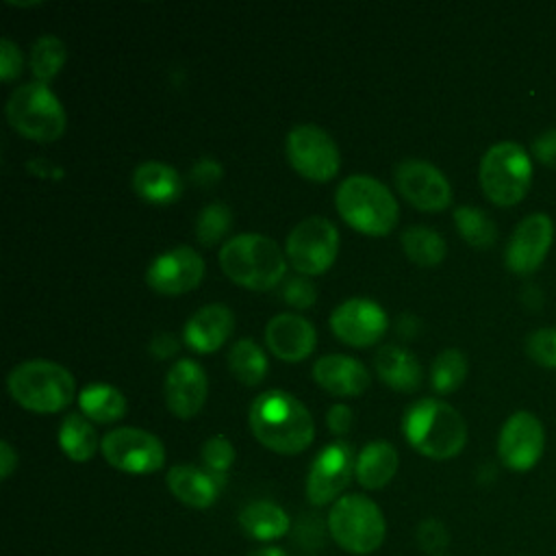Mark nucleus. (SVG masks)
Returning a JSON list of instances; mask_svg holds the SVG:
<instances>
[{
  "mask_svg": "<svg viewBox=\"0 0 556 556\" xmlns=\"http://www.w3.org/2000/svg\"><path fill=\"white\" fill-rule=\"evenodd\" d=\"M402 250L419 267H434L445 258V239L428 226H408L402 230Z\"/></svg>",
  "mask_w": 556,
  "mask_h": 556,
  "instance_id": "29",
  "label": "nucleus"
},
{
  "mask_svg": "<svg viewBox=\"0 0 556 556\" xmlns=\"http://www.w3.org/2000/svg\"><path fill=\"white\" fill-rule=\"evenodd\" d=\"M313 380L332 395H361L371 378L367 367L348 354H328L315 361Z\"/></svg>",
  "mask_w": 556,
  "mask_h": 556,
  "instance_id": "21",
  "label": "nucleus"
},
{
  "mask_svg": "<svg viewBox=\"0 0 556 556\" xmlns=\"http://www.w3.org/2000/svg\"><path fill=\"white\" fill-rule=\"evenodd\" d=\"M9 124L33 141H56L65 132V109L46 83L33 80L17 87L7 100Z\"/></svg>",
  "mask_w": 556,
  "mask_h": 556,
  "instance_id": "7",
  "label": "nucleus"
},
{
  "mask_svg": "<svg viewBox=\"0 0 556 556\" xmlns=\"http://www.w3.org/2000/svg\"><path fill=\"white\" fill-rule=\"evenodd\" d=\"M7 389L26 410L56 413L74 400L76 382L63 365L46 358H30L11 369Z\"/></svg>",
  "mask_w": 556,
  "mask_h": 556,
  "instance_id": "5",
  "label": "nucleus"
},
{
  "mask_svg": "<svg viewBox=\"0 0 556 556\" xmlns=\"http://www.w3.org/2000/svg\"><path fill=\"white\" fill-rule=\"evenodd\" d=\"M232 226V213L222 202L206 204L195 219V237L204 248L219 243Z\"/></svg>",
  "mask_w": 556,
  "mask_h": 556,
  "instance_id": "34",
  "label": "nucleus"
},
{
  "mask_svg": "<svg viewBox=\"0 0 556 556\" xmlns=\"http://www.w3.org/2000/svg\"><path fill=\"white\" fill-rule=\"evenodd\" d=\"M532 154L539 163L556 169V128L543 130L532 141Z\"/></svg>",
  "mask_w": 556,
  "mask_h": 556,
  "instance_id": "41",
  "label": "nucleus"
},
{
  "mask_svg": "<svg viewBox=\"0 0 556 556\" xmlns=\"http://www.w3.org/2000/svg\"><path fill=\"white\" fill-rule=\"evenodd\" d=\"M83 415L98 424H113L126 413V397L119 389L106 382H91L78 393Z\"/></svg>",
  "mask_w": 556,
  "mask_h": 556,
  "instance_id": "27",
  "label": "nucleus"
},
{
  "mask_svg": "<svg viewBox=\"0 0 556 556\" xmlns=\"http://www.w3.org/2000/svg\"><path fill=\"white\" fill-rule=\"evenodd\" d=\"M26 169L33 174V176H39V178H63V169L54 163H50L48 159H35V161H28L26 163Z\"/></svg>",
  "mask_w": 556,
  "mask_h": 556,
  "instance_id": "44",
  "label": "nucleus"
},
{
  "mask_svg": "<svg viewBox=\"0 0 556 556\" xmlns=\"http://www.w3.org/2000/svg\"><path fill=\"white\" fill-rule=\"evenodd\" d=\"M285 150L291 167L306 180L326 182L339 172V148L330 135L315 124H300L291 128Z\"/></svg>",
  "mask_w": 556,
  "mask_h": 556,
  "instance_id": "11",
  "label": "nucleus"
},
{
  "mask_svg": "<svg viewBox=\"0 0 556 556\" xmlns=\"http://www.w3.org/2000/svg\"><path fill=\"white\" fill-rule=\"evenodd\" d=\"M545 450V430L539 417L530 410L513 413L497 437V456L510 471L532 469Z\"/></svg>",
  "mask_w": 556,
  "mask_h": 556,
  "instance_id": "14",
  "label": "nucleus"
},
{
  "mask_svg": "<svg viewBox=\"0 0 556 556\" xmlns=\"http://www.w3.org/2000/svg\"><path fill=\"white\" fill-rule=\"evenodd\" d=\"M239 523L243 532L256 541H276L289 532L291 519L274 502L267 500H256L250 502L241 513H239Z\"/></svg>",
  "mask_w": 556,
  "mask_h": 556,
  "instance_id": "26",
  "label": "nucleus"
},
{
  "mask_svg": "<svg viewBox=\"0 0 556 556\" xmlns=\"http://www.w3.org/2000/svg\"><path fill=\"white\" fill-rule=\"evenodd\" d=\"M526 354L541 367L556 369V328H536L526 337Z\"/></svg>",
  "mask_w": 556,
  "mask_h": 556,
  "instance_id": "35",
  "label": "nucleus"
},
{
  "mask_svg": "<svg viewBox=\"0 0 556 556\" xmlns=\"http://www.w3.org/2000/svg\"><path fill=\"white\" fill-rule=\"evenodd\" d=\"M59 445L70 460L85 463L98 450V434L91 421L80 413H70L63 417L59 428Z\"/></svg>",
  "mask_w": 556,
  "mask_h": 556,
  "instance_id": "28",
  "label": "nucleus"
},
{
  "mask_svg": "<svg viewBox=\"0 0 556 556\" xmlns=\"http://www.w3.org/2000/svg\"><path fill=\"white\" fill-rule=\"evenodd\" d=\"M389 319L380 304L367 298H350L341 302L330 315V330L334 337L352 348H367L382 339Z\"/></svg>",
  "mask_w": 556,
  "mask_h": 556,
  "instance_id": "15",
  "label": "nucleus"
},
{
  "mask_svg": "<svg viewBox=\"0 0 556 556\" xmlns=\"http://www.w3.org/2000/svg\"><path fill=\"white\" fill-rule=\"evenodd\" d=\"M417 332H419V319H417L415 315H410V313H404V315L397 319V334L410 339V337H415Z\"/></svg>",
  "mask_w": 556,
  "mask_h": 556,
  "instance_id": "46",
  "label": "nucleus"
},
{
  "mask_svg": "<svg viewBox=\"0 0 556 556\" xmlns=\"http://www.w3.org/2000/svg\"><path fill=\"white\" fill-rule=\"evenodd\" d=\"M285 252L295 271L302 276H319L337 258L339 232L326 217H306L289 232Z\"/></svg>",
  "mask_w": 556,
  "mask_h": 556,
  "instance_id": "9",
  "label": "nucleus"
},
{
  "mask_svg": "<svg viewBox=\"0 0 556 556\" xmlns=\"http://www.w3.org/2000/svg\"><path fill=\"white\" fill-rule=\"evenodd\" d=\"M265 343L276 358L285 363H298L315 350L317 332L306 317L295 313H280L267 321Z\"/></svg>",
  "mask_w": 556,
  "mask_h": 556,
  "instance_id": "19",
  "label": "nucleus"
},
{
  "mask_svg": "<svg viewBox=\"0 0 556 556\" xmlns=\"http://www.w3.org/2000/svg\"><path fill=\"white\" fill-rule=\"evenodd\" d=\"M65 43L54 35H41L30 48V70L35 80L48 85V80H52L65 65Z\"/></svg>",
  "mask_w": 556,
  "mask_h": 556,
  "instance_id": "32",
  "label": "nucleus"
},
{
  "mask_svg": "<svg viewBox=\"0 0 556 556\" xmlns=\"http://www.w3.org/2000/svg\"><path fill=\"white\" fill-rule=\"evenodd\" d=\"M219 267L239 287L269 291L285 278L287 261L274 239L245 232L228 239L222 245Z\"/></svg>",
  "mask_w": 556,
  "mask_h": 556,
  "instance_id": "3",
  "label": "nucleus"
},
{
  "mask_svg": "<svg viewBox=\"0 0 556 556\" xmlns=\"http://www.w3.org/2000/svg\"><path fill=\"white\" fill-rule=\"evenodd\" d=\"M100 450L111 467L132 476L154 473L165 463V447L159 437L132 426H122L104 434Z\"/></svg>",
  "mask_w": 556,
  "mask_h": 556,
  "instance_id": "10",
  "label": "nucleus"
},
{
  "mask_svg": "<svg viewBox=\"0 0 556 556\" xmlns=\"http://www.w3.org/2000/svg\"><path fill=\"white\" fill-rule=\"evenodd\" d=\"M222 176H224L222 165L211 156H202L200 161H195L189 172L191 182L198 187H213L215 182L222 180Z\"/></svg>",
  "mask_w": 556,
  "mask_h": 556,
  "instance_id": "40",
  "label": "nucleus"
},
{
  "mask_svg": "<svg viewBox=\"0 0 556 556\" xmlns=\"http://www.w3.org/2000/svg\"><path fill=\"white\" fill-rule=\"evenodd\" d=\"M248 421L261 445L287 456L304 452L315 437V421L308 408L280 389H269L254 397Z\"/></svg>",
  "mask_w": 556,
  "mask_h": 556,
  "instance_id": "1",
  "label": "nucleus"
},
{
  "mask_svg": "<svg viewBox=\"0 0 556 556\" xmlns=\"http://www.w3.org/2000/svg\"><path fill=\"white\" fill-rule=\"evenodd\" d=\"M228 367L232 376L245 384L256 387L267 374V356L252 339H239L228 350Z\"/></svg>",
  "mask_w": 556,
  "mask_h": 556,
  "instance_id": "30",
  "label": "nucleus"
},
{
  "mask_svg": "<svg viewBox=\"0 0 556 556\" xmlns=\"http://www.w3.org/2000/svg\"><path fill=\"white\" fill-rule=\"evenodd\" d=\"M393 180L400 195L419 211L437 213L452 204L450 180L432 163L406 159L395 165Z\"/></svg>",
  "mask_w": 556,
  "mask_h": 556,
  "instance_id": "13",
  "label": "nucleus"
},
{
  "mask_svg": "<svg viewBox=\"0 0 556 556\" xmlns=\"http://www.w3.org/2000/svg\"><path fill=\"white\" fill-rule=\"evenodd\" d=\"M254 556H287L282 549H278V547H274V545H269V547H261Z\"/></svg>",
  "mask_w": 556,
  "mask_h": 556,
  "instance_id": "47",
  "label": "nucleus"
},
{
  "mask_svg": "<svg viewBox=\"0 0 556 556\" xmlns=\"http://www.w3.org/2000/svg\"><path fill=\"white\" fill-rule=\"evenodd\" d=\"M478 178L484 195L497 206H513L530 189L532 161L515 141L493 143L480 159Z\"/></svg>",
  "mask_w": 556,
  "mask_h": 556,
  "instance_id": "8",
  "label": "nucleus"
},
{
  "mask_svg": "<svg viewBox=\"0 0 556 556\" xmlns=\"http://www.w3.org/2000/svg\"><path fill=\"white\" fill-rule=\"evenodd\" d=\"M356 469L354 447L345 441L328 443L317 452L306 476V497L313 506L334 504Z\"/></svg>",
  "mask_w": 556,
  "mask_h": 556,
  "instance_id": "12",
  "label": "nucleus"
},
{
  "mask_svg": "<svg viewBox=\"0 0 556 556\" xmlns=\"http://www.w3.org/2000/svg\"><path fill=\"white\" fill-rule=\"evenodd\" d=\"M169 493L191 508H208L215 504L224 476L211 473L193 465H174L165 476Z\"/></svg>",
  "mask_w": 556,
  "mask_h": 556,
  "instance_id": "22",
  "label": "nucleus"
},
{
  "mask_svg": "<svg viewBox=\"0 0 556 556\" xmlns=\"http://www.w3.org/2000/svg\"><path fill=\"white\" fill-rule=\"evenodd\" d=\"M454 224L460 237L471 245V248H491L497 239V228L493 219L478 206L463 204L454 208Z\"/></svg>",
  "mask_w": 556,
  "mask_h": 556,
  "instance_id": "31",
  "label": "nucleus"
},
{
  "mask_svg": "<svg viewBox=\"0 0 556 556\" xmlns=\"http://www.w3.org/2000/svg\"><path fill=\"white\" fill-rule=\"evenodd\" d=\"M200 456H202L204 467H206L211 473L224 476V473L230 469L232 460H235V447H232V443H230L226 437L215 434V437H211V439L204 441Z\"/></svg>",
  "mask_w": 556,
  "mask_h": 556,
  "instance_id": "36",
  "label": "nucleus"
},
{
  "mask_svg": "<svg viewBox=\"0 0 556 556\" xmlns=\"http://www.w3.org/2000/svg\"><path fill=\"white\" fill-rule=\"evenodd\" d=\"M235 330L232 311L224 304H206L198 308L185 324V343L198 354L217 352Z\"/></svg>",
  "mask_w": 556,
  "mask_h": 556,
  "instance_id": "20",
  "label": "nucleus"
},
{
  "mask_svg": "<svg viewBox=\"0 0 556 556\" xmlns=\"http://www.w3.org/2000/svg\"><path fill=\"white\" fill-rule=\"evenodd\" d=\"M202 276L204 258L189 245H176L150 263L146 282L161 295H180L195 289Z\"/></svg>",
  "mask_w": 556,
  "mask_h": 556,
  "instance_id": "16",
  "label": "nucleus"
},
{
  "mask_svg": "<svg viewBox=\"0 0 556 556\" xmlns=\"http://www.w3.org/2000/svg\"><path fill=\"white\" fill-rule=\"evenodd\" d=\"M400 465L397 450L389 441H371L356 454L354 476L361 486L374 491L391 482Z\"/></svg>",
  "mask_w": 556,
  "mask_h": 556,
  "instance_id": "25",
  "label": "nucleus"
},
{
  "mask_svg": "<svg viewBox=\"0 0 556 556\" xmlns=\"http://www.w3.org/2000/svg\"><path fill=\"white\" fill-rule=\"evenodd\" d=\"M315 298H317V289L311 280L306 278H289L285 285H282V300L289 304V306H295V308H308L315 304Z\"/></svg>",
  "mask_w": 556,
  "mask_h": 556,
  "instance_id": "37",
  "label": "nucleus"
},
{
  "mask_svg": "<svg viewBox=\"0 0 556 556\" xmlns=\"http://www.w3.org/2000/svg\"><path fill=\"white\" fill-rule=\"evenodd\" d=\"M15 467H17L15 450L11 447L9 441H2L0 443V476H2V480H7Z\"/></svg>",
  "mask_w": 556,
  "mask_h": 556,
  "instance_id": "45",
  "label": "nucleus"
},
{
  "mask_svg": "<svg viewBox=\"0 0 556 556\" xmlns=\"http://www.w3.org/2000/svg\"><path fill=\"white\" fill-rule=\"evenodd\" d=\"M554 239V224L545 213L526 215L513 230L506 250L504 263L513 274L526 276L539 269L543 258L549 252Z\"/></svg>",
  "mask_w": 556,
  "mask_h": 556,
  "instance_id": "17",
  "label": "nucleus"
},
{
  "mask_svg": "<svg viewBox=\"0 0 556 556\" xmlns=\"http://www.w3.org/2000/svg\"><path fill=\"white\" fill-rule=\"evenodd\" d=\"M382 382L395 391L410 393L421 384V365L413 352L400 345H382L374 356Z\"/></svg>",
  "mask_w": 556,
  "mask_h": 556,
  "instance_id": "24",
  "label": "nucleus"
},
{
  "mask_svg": "<svg viewBox=\"0 0 556 556\" xmlns=\"http://www.w3.org/2000/svg\"><path fill=\"white\" fill-rule=\"evenodd\" d=\"M208 393L206 371L191 358L176 361L165 376V402L167 408L180 417L191 419L204 406Z\"/></svg>",
  "mask_w": 556,
  "mask_h": 556,
  "instance_id": "18",
  "label": "nucleus"
},
{
  "mask_svg": "<svg viewBox=\"0 0 556 556\" xmlns=\"http://www.w3.org/2000/svg\"><path fill=\"white\" fill-rule=\"evenodd\" d=\"M22 50L17 43H13L9 37H2L0 41V78L4 83L13 80L20 76L22 72Z\"/></svg>",
  "mask_w": 556,
  "mask_h": 556,
  "instance_id": "39",
  "label": "nucleus"
},
{
  "mask_svg": "<svg viewBox=\"0 0 556 556\" xmlns=\"http://www.w3.org/2000/svg\"><path fill=\"white\" fill-rule=\"evenodd\" d=\"M519 556H526V554H519Z\"/></svg>",
  "mask_w": 556,
  "mask_h": 556,
  "instance_id": "48",
  "label": "nucleus"
},
{
  "mask_svg": "<svg viewBox=\"0 0 556 556\" xmlns=\"http://www.w3.org/2000/svg\"><path fill=\"white\" fill-rule=\"evenodd\" d=\"M352 408L345 406V404H332L326 413V426L330 428V432L334 434H345L350 428H352Z\"/></svg>",
  "mask_w": 556,
  "mask_h": 556,
  "instance_id": "42",
  "label": "nucleus"
},
{
  "mask_svg": "<svg viewBox=\"0 0 556 556\" xmlns=\"http://www.w3.org/2000/svg\"><path fill=\"white\" fill-rule=\"evenodd\" d=\"M417 541L426 552H441L447 545L450 534L439 519H426L417 528Z\"/></svg>",
  "mask_w": 556,
  "mask_h": 556,
  "instance_id": "38",
  "label": "nucleus"
},
{
  "mask_svg": "<svg viewBox=\"0 0 556 556\" xmlns=\"http://www.w3.org/2000/svg\"><path fill=\"white\" fill-rule=\"evenodd\" d=\"M328 530L334 543L350 554H371L387 536V521L380 506L361 493L341 495L328 513Z\"/></svg>",
  "mask_w": 556,
  "mask_h": 556,
  "instance_id": "6",
  "label": "nucleus"
},
{
  "mask_svg": "<svg viewBox=\"0 0 556 556\" xmlns=\"http://www.w3.org/2000/svg\"><path fill=\"white\" fill-rule=\"evenodd\" d=\"M334 204L348 226L369 237L389 235L400 219L395 195L380 180L365 174L348 176L337 187Z\"/></svg>",
  "mask_w": 556,
  "mask_h": 556,
  "instance_id": "4",
  "label": "nucleus"
},
{
  "mask_svg": "<svg viewBox=\"0 0 556 556\" xmlns=\"http://www.w3.org/2000/svg\"><path fill=\"white\" fill-rule=\"evenodd\" d=\"M402 432L413 450L434 460L458 456L467 443V424L460 413L432 397H421L406 408Z\"/></svg>",
  "mask_w": 556,
  "mask_h": 556,
  "instance_id": "2",
  "label": "nucleus"
},
{
  "mask_svg": "<svg viewBox=\"0 0 556 556\" xmlns=\"http://www.w3.org/2000/svg\"><path fill=\"white\" fill-rule=\"evenodd\" d=\"M467 378V358L460 350L447 348L434 361L430 369V384L437 393H454Z\"/></svg>",
  "mask_w": 556,
  "mask_h": 556,
  "instance_id": "33",
  "label": "nucleus"
},
{
  "mask_svg": "<svg viewBox=\"0 0 556 556\" xmlns=\"http://www.w3.org/2000/svg\"><path fill=\"white\" fill-rule=\"evenodd\" d=\"M132 189L150 204H172L182 193V178L167 163L146 161L132 172Z\"/></svg>",
  "mask_w": 556,
  "mask_h": 556,
  "instance_id": "23",
  "label": "nucleus"
},
{
  "mask_svg": "<svg viewBox=\"0 0 556 556\" xmlns=\"http://www.w3.org/2000/svg\"><path fill=\"white\" fill-rule=\"evenodd\" d=\"M178 352V339L169 332H159L150 341V354L156 358H169Z\"/></svg>",
  "mask_w": 556,
  "mask_h": 556,
  "instance_id": "43",
  "label": "nucleus"
}]
</instances>
